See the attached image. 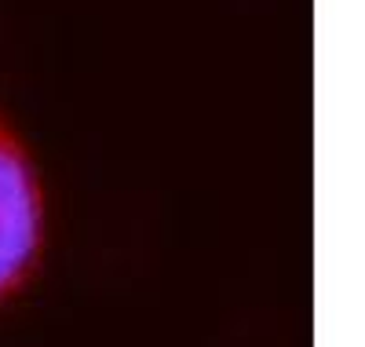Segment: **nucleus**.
I'll return each instance as SVG.
<instances>
[{
	"mask_svg": "<svg viewBox=\"0 0 365 347\" xmlns=\"http://www.w3.org/2000/svg\"><path fill=\"white\" fill-rule=\"evenodd\" d=\"M44 252V194L23 136L0 114V303L26 289Z\"/></svg>",
	"mask_w": 365,
	"mask_h": 347,
	"instance_id": "1",
	"label": "nucleus"
}]
</instances>
